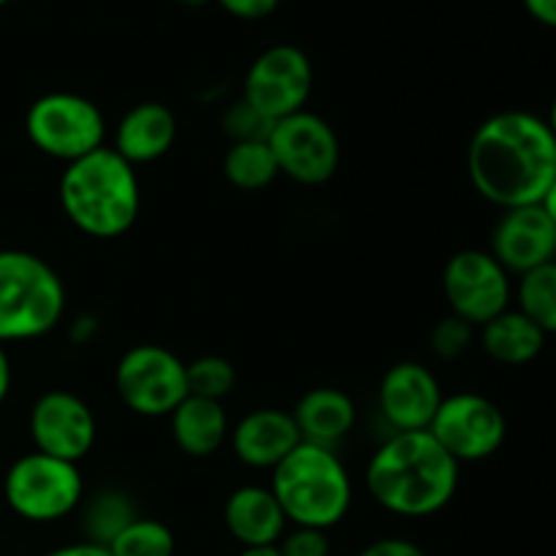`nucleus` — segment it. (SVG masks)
Returning <instances> with one entry per match:
<instances>
[{
  "label": "nucleus",
  "mask_w": 556,
  "mask_h": 556,
  "mask_svg": "<svg viewBox=\"0 0 556 556\" xmlns=\"http://www.w3.org/2000/svg\"><path fill=\"white\" fill-rule=\"evenodd\" d=\"M367 492L394 516L427 519L440 514L459 489V462L424 432H394L367 465Z\"/></svg>",
  "instance_id": "nucleus-2"
},
{
  "label": "nucleus",
  "mask_w": 556,
  "mask_h": 556,
  "mask_svg": "<svg viewBox=\"0 0 556 556\" xmlns=\"http://www.w3.org/2000/svg\"><path fill=\"white\" fill-rule=\"evenodd\" d=\"M237 556H282L277 552V546H264V548H242Z\"/></svg>",
  "instance_id": "nucleus-36"
},
{
  "label": "nucleus",
  "mask_w": 556,
  "mask_h": 556,
  "mask_svg": "<svg viewBox=\"0 0 556 556\" xmlns=\"http://www.w3.org/2000/svg\"><path fill=\"white\" fill-rule=\"evenodd\" d=\"M271 494L293 527L331 530L348 516L353 483L334 448L299 443L271 470Z\"/></svg>",
  "instance_id": "nucleus-4"
},
{
  "label": "nucleus",
  "mask_w": 556,
  "mask_h": 556,
  "mask_svg": "<svg viewBox=\"0 0 556 556\" xmlns=\"http://www.w3.org/2000/svg\"><path fill=\"white\" fill-rule=\"evenodd\" d=\"M223 128H226V134L231 136L233 141H266L271 128H275V123L266 119L264 114L255 112L250 103L239 101L223 114Z\"/></svg>",
  "instance_id": "nucleus-28"
},
{
  "label": "nucleus",
  "mask_w": 556,
  "mask_h": 556,
  "mask_svg": "<svg viewBox=\"0 0 556 556\" xmlns=\"http://www.w3.org/2000/svg\"><path fill=\"white\" fill-rule=\"evenodd\" d=\"M521 3L532 20L556 30V0H521Z\"/></svg>",
  "instance_id": "nucleus-32"
},
{
  "label": "nucleus",
  "mask_w": 556,
  "mask_h": 556,
  "mask_svg": "<svg viewBox=\"0 0 556 556\" xmlns=\"http://www.w3.org/2000/svg\"><path fill=\"white\" fill-rule=\"evenodd\" d=\"M177 139V117L166 103L144 101L119 117L114 130V147L117 155H123L130 166L139 163L161 161Z\"/></svg>",
  "instance_id": "nucleus-18"
},
{
  "label": "nucleus",
  "mask_w": 556,
  "mask_h": 556,
  "mask_svg": "<svg viewBox=\"0 0 556 556\" xmlns=\"http://www.w3.org/2000/svg\"><path fill=\"white\" fill-rule=\"evenodd\" d=\"M481 345L492 362L505 367H525L546 348V334L521 309H505L481 326Z\"/></svg>",
  "instance_id": "nucleus-21"
},
{
  "label": "nucleus",
  "mask_w": 556,
  "mask_h": 556,
  "mask_svg": "<svg viewBox=\"0 0 556 556\" xmlns=\"http://www.w3.org/2000/svg\"><path fill=\"white\" fill-rule=\"evenodd\" d=\"M60 206L87 237H123L134 228L141 210L136 166L103 144L65 166L60 177Z\"/></svg>",
  "instance_id": "nucleus-3"
},
{
  "label": "nucleus",
  "mask_w": 556,
  "mask_h": 556,
  "mask_svg": "<svg viewBox=\"0 0 556 556\" xmlns=\"http://www.w3.org/2000/svg\"><path fill=\"white\" fill-rule=\"evenodd\" d=\"M516 302V309H521L543 334H556V261L519 277Z\"/></svg>",
  "instance_id": "nucleus-23"
},
{
  "label": "nucleus",
  "mask_w": 556,
  "mask_h": 556,
  "mask_svg": "<svg viewBox=\"0 0 556 556\" xmlns=\"http://www.w3.org/2000/svg\"><path fill=\"white\" fill-rule=\"evenodd\" d=\"M168 418H172V438L177 448L193 459L217 454V448L231 434L223 402L204 400V396L188 394Z\"/></svg>",
  "instance_id": "nucleus-20"
},
{
  "label": "nucleus",
  "mask_w": 556,
  "mask_h": 556,
  "mask_svg": "<svg viewBox=\"0 0 556 556\" xmlns=\"http://www.w3.org/2000/svg\"><path fill=\"white\" fill-rule=\"evenodd\" d=\"M266 141L277 161V172L304 188L326 185L340 168L342 150L334 128L307 109L277 119Z\"/></svg>",
  "instance_id": "nucleus-10"
},
{
  "label": "nucleus",
  "mask_w": 556,
  "mask_h": 556,
  "mask_svg": "<svg viewBox=\"0 0 556 556\" xmlns=\"http://www.w3.org/2000/svg\"><path fill=\"white\" fill-rule=\"evenodd\" d=\"M380 413L396 432H424L443 394L432 369L421 362H400L386 369L378 389Z\"/></svg>",
  "instance_id": "nucleus-15"
},
{
  "label": "nucleus",
  "mask_w": 556,
  "mask_h": 556,
  "mask_svg": "<svg viewBox=\"0 0 556 556\" xmlns=\"http://www.w3.org/2000/svg\"><path fill=\"white\" fill-rule=\"evenodd\" d=\"M467 172L472 188L500 210L541 204L556 179V136L532 112L492 114L472 134Z\"/></svg>",
  "instance_id": "nucleus-1"
},
{
  "label": "nucleus",
  "mask_w": 556,
  "mask_h": 556,
  "mask_svg": "<svg viewBox=\"0 0 556 556\" xmlns=\"http://www.w3.org/2000/svg\"><path fill=\"white\" fill-rule=\"evenodd\" d=\"M302 443L296 421L288 410L261 407L237 421L231 432L233 454L242 465L255 470H275Z\"/></svg>",
  "instance_id": "nucleus-16"
},
{
  "label": "nucleus",
  "mask_w": 556,
  "mask_h": 556,
  "mask_svg": "<svg viewBox=\"0 0 556 556\" xmlns=\"http://www.w3.org/2000/svg\"><path fill=\"white\" fill-rule=\"evenodd\" d=\"M215 3L220 5L226 14L237 16V20L255 22V20H266V16L275 14L277 5H280V0H215Z\"/></svg>",
  "instance_id": "nucleus-30"
},
{
  "label": "nucleus",
  "mask_w": 556,
  "mask_h": 556,
  "mask_svg": "<svg viewBox=\"0 0 556 556\" xmlns=\"http://www.w3.org/2000/svg\"><path fill=\"white\" fill-rule=\"evenodd\" d=\"M25 134L38 152L68 166L101 150L106 139V117L90 98L76 92H47L27 109Z\"/></svg>",
  "instance_id": "nucleus-7"
},
{
  "label": "nucleus",
  "mask_w": 556,
  "mask_h": 556,
  "mask_svg": "<svg viewBox=\"0 0 556 556\" xmlns=\"http://www.w3.org/2000/svg\"><path fill=\"white\" fill-rule=\"evenodd\" d=\"M65 313L58 271L25 250H0V345L49 334Z\"/></svg>",
  "instance_id": "nucleus-5"
},
{
  "label": "nucleus",
  "mask_w": 556,
  "mask_h": 556,
  "mask_svg": "<svg viewBox=\"0 0 556 556\" xmlns=\"http://www.w3.org/2000/svg\"><path fill=\"white\" fill-rule=\"evenodd\" d=\"M427 432L443 445L445 454L465 465V462L492 459L508 438V421L497 402L483 394L462 391V394L443 396Z\"/></svg>",
  "instance_id": "nucleus-9"
},
{
  "label": "nucleus",
  "mask_w": 556,
  "mask_h": 556,
  "mask_svg": "<svg viewBox=\"0 0 556 556\" xmlns=\"http://www.w3.org/2000/svg\"><path fill=\"white\" fill-rule=\"evenodd\" d=\"M472 340H476V326L456 318V315H445L443 320H438L432 334H429L432 353L438 358H443V362H454V358L465 356L470 351Z\"/></svg>",
  "instance_id": "nucleus-27"
},
{
  "label": "nucleus",
  "mask_w": 556,
  "mask_h": 556,
  "mask_svg": "<svg viewBox=\"0 0 556 556\" xmlns=\"http://www.w3.org/2000/svg\"><path fill=\"white\" fill-rule=\"evenodd\" d=\"M114 389L136 416L166 418L188 396V364L163 345H136L119 356Z\"/></svg>",
  "instance_id": "nucleus-8"
},
{
  "label": "nucleus",
  "mask_w": 556,
  "mask_h": 556,
  "mask_svg": "<svg viewBox=\"0 0 556 556\" xmlns=\"http://www.w3.org/2000/svg\"><path fill=\"white\" fill-rule=\"evenodd\" d=\"M546 123H548V128H552V134L556 136V98H554L552 109H548V117H546Z\"/></svg>",
  "instance_id": "nucleus-38"
},
{
  "label": "nucleus",
  "mask_w": 556,
  "mask_h": 556,
  "mask_svg": "<svg viewBox=\"0 0 556 556\" xmlns=\"http://www.w3.org/2000/svg\"><path fill=\"white\" fill-rule=\"evenodd\" d=\"M98 424L90 405L71 391H47L30 410V438L36 451L79 465L96 445Z\"/></svg>",
  "instance_id": "nucleus-13"
},
{
  "label": "nucleus",
  "mask_w": 556,
  "mask_h": 556,
  "mask_svg": "<svg viewBox=\"0 0 556 556\" xmlns=\"http://www.w3.org/2000/svg\"><path fill=\"white\" fill-rule=\"evenodd\" d=\"M5 505L20 519L52 525L74 514L85 497L79 465L33 451L20 456L3 478Z\"/></svg>",
  "instance_id": "nucleus-6"
},
{
  "label": "nucleus",
  "mask_w": 556,
  "mask_h": 556,
  "mask_svg": "<svg viewBox=\"0 0 556 556\" xmlns=\"http://www.w3.org/2000/svg\"><path fill=\"white\" fill-rule=\"evenodd\" d=\"M541 206H543V212L552 217V223L556 226V179L552 182V188L546 190V195L541 199Z\"/></svg>",
  "instance_id": "nucleus-35"
},
{
  "label": "nucleus",
  "mask_w": 556,
  "mask_h": 556,
  "mask_svg": "<svg viewBox=\"0 0 556 556\" xmlns=\"http://www.w3.org/2000/svg\"><path fill=\"white\" fill-rule=\"evenodd\" d=\"M313 92V63L293 43L264 49L244 74L242 101L277 123L302 112Z\"/></svg>",
  "instance_id": "nucleus-12"
},
{
  "label": "nucleus",
  "mask_w": 556,
  "mask_h": 556,
  "mask_svg": "<svg viewBox=\"0 0 556 556\" xmlns=\"http://www.w3.org/2000/svg\"><path fill=\"white\" fill-rule=\"evenodd\" d=\"M223 525L242 548H264L280 543L288 519L271 489L239 486L223 505Z\"/></svg>",
  "instance_id": "nucleus-17"
},
{
  "label": "nucleus",
  "mask_w": 556,
  "mask_h": 556,
  "mask_svg": "<svg viewBox=\"0 0 556 556\" xmlns=\"http://www.w3.org/2000/svg\"><path fill=\"white\" fill-rule=\"evenodd\" d=\"M277 552L282 556H331V543L324 530L296 527V530L286 532V535L280 538Z\"/></svg>",
  "instance_id": "nucleus-29"
},
{
  "label": "nucleus",
  "mask_w": 556,
  "mask_h": 556,
  "mask_svg": "<svg viewBox=\"0 0 556 556\" xmlns=\"http://www.w3.org/2000/svg\"><path fill=\"white\" fill-rule=\"evenodd\" d=\"M302 443L334 448L356 427V405L340 389H309L291 410Z\"/></svg>",
  "instance_id": "nucleus-19"
},
{
  "label": "nucleus",
  "mask_w": 556,
  "mask_h": 556,
  "mask_svg": "<svg viewBox=\"0 0 556 556\" xmlns=\"http://www.w3.org/2000/svg\"><path fill=\"white\" fill-rule=\"evenodd\" d=\"M134 519V505H130V500L125 497V494H98L96 503L87 508V543H98V546L106 548L109 543H112V538L117 535L123 527H128Z\"/></svg>",
  "instance_id": "nucleus-25"
},
{
  "label": "nucleus",
  "mask_w": 556,
  "mask_h": 556,
  "mask_svg": "<svg viewBox=\"0 0 556 556\" xmlns=\"http://www.w3.org/2000/svg\"><path fill=\"white\" fill-rule=\"evenodd\" d=\"M237 386V367L226 356L206 353L188 364V394L223 402Z\"/></svg>",
  "instance_id": "nucleus-26"
},
{
  "label": "nucleus",
  "mask_w": 556,
  "mask_h": 556,
  "mask_svg": "<svg viewBox=\"0 0 556 556\" xmlns=\"http://www.w3.org/2000/svg\"><path fill=\"white\" fill-rule=\"evenodd\" d=\"M443 293L451 315L481 329L510 307L514 282L489 250H459L443 269Z\"/></svg>",
  "instance_id": "nucleus-11"
},
{
  "label": "nucleus",
  "mask_w": 556,
  "mask_h": 556,
  "mask_svg": "<svg viewBox=\"0 0 556 556\" xmlns=\"http://www.w3.org/2000/svg\"><path fill=\"white\" fill-rule=\"evenodd\" d=\"M174 3L185 5V9H201V5H206L210 0H174Z\"/></svg>",
  "instance_id": "nucleus-37"
},
{
  "label": "nucleus",
  "mask_w": 556,
  "mask_h": 556,
  "mask_svg": "<svg viewBox=\"0 0 556 556\" xmlns=\"http://www.w3.org/2000/svg\"><path fill=\"white\" fill-rule=\"evenodd\" d=\"M5 3H11V0H0V5H5Z\"/></svg>",
  "instance_id": "nucleus-39"
},
{
  "label": "nucleus",
  "mask_w": 556,
  "mask_h": 556,
  "mask_svg": "<svg viewBox=\"0 0 556 556\" xmlns=\"http://www.w3.org/2000/svg\"><path fill=\"white\" fill-rule=\"evenodd\" d=\"M9 389H11V362L5 348L0 345V405H3V400L9 396Z\"/></svg>",
  "instance_id": "nucleus-34"
},
{
  "label": "nucleus",
  "mask_w": 556,
  "mask_h": 556,
  "mask_svg": "<svg viewBox=\"0 0 556 556\" xmlns=\"http://www.w3.org/2000/svg\"><path fill=\"white\" fill-rule=\"evenodd\" d=\"M43 556H112L106 552L103 546H98V543H71V546H63V548H54V552L43 554Z\"/></svg>",
  "instance_id": "nucleus-33"
},
{
  "label": "nucleus",
  "mask_w": 556,
  "mask_h": 556,
  "mask_svg": "<svg viewBox=\"0 0 556 556\" xmlns=\"http://www.w3.org/2000/svg\"><path fill=\"white\" fill-rule=\"evenodd\" d=\"M174 548H177L174 532L163 521L136 516L112 538L106 552L112 556H174Z\"/></svg>",
  "instance_id": "nucleus-24"
},
{
  "label": "nucleus",
  "mask_w": 556,
  "mask_h": 556,
  "mask_svg": "<svg viewBox=\"0 0 556 556\" xmlns=\"http://www.w3.org/2000/svg\"><path fill=\"white\" fill-rule=\"evenodd\" d=\"M489 253L503 264L508 275H527L556 261V226L541 204L503 210L492 231Z\"/></svg>",
  "instance_id": "nucleus-14"
},
{
  "label": "nucleus",
  "mask_w": 556,
  "mask_h": 556,
  "mask_svg": "<svg viewBox=\"0 0 556 556\" xmlns=\"http://www.w3.org/2000/svg\"><path fill=\"white\" fill-rule=\"evenodd\" d=\"M223 174L239 190H264L280 172L269 141H231L223 157Z\"/></svg>",
  "instance_id": "nucleus-22"
},
{
  "label": "nucleus",
  "mask_w": 556,
  "mask_h": 556,
  "mask_svg": "<svg viewBox=\"0 0 556 556\" xmlns=\"http://www.w3.org/2000/svg\"><path fill=\"white\" fill-rule=\"evenodd\" d=\"M358 556H429L421 546L405 538H380V541L369 543Z\"/></svg>",
  "instance_id": "nucleus-31"
}]
</instances>
